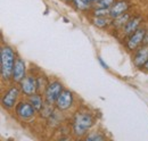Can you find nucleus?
I'll list each match as a JSON object with an SVG mask.
<instances>
[{
	"mask_svg": "<svg viewBox=\"0 0 148 141\" xmlns=\"http://www.w3.org/2000/svg\"><path fill=\"white\" fill-rule=\"evenodd\" d=\"M95 125V117L88 110H79L72 121V134L75 138H84Z\"/></svg>",
	"mask_w": 148,
	"mask_h": 141,
	"instance_id": "1",
	"label": "nucleus"
},
{
	"mask_svg": "<svg viewBox=\"0 0 148 141\" xmlns=\"http://www.w3.org/2000/svg\"><path fill=\"white\" fill-rule=\"evenodd\" d=\"M17 55L15 50L8 46L3 44L0 50V74L2 81H12V75H13V70L14 65L16 62Z\"/></svg>",
	"mask_w": 148,
	"mask_h": 141,
	"instance_id": "2",
	"label": "nucleus"
},
{
	"mask_svg": "<svg viewBox=\"0 0 148 141\" xmlns=\"http://www.w3.org/2000/svg\"><path fill=\"white\" fill-rule=\"evenodd\" d=\"M21 94H22V91H21L19 86L17 83H13L2 93V97H1L2 108L6 109V110H13L18 103Z\"/></svg>",
	"mask_w": 148,
	"mask_h": 141,
	"instance_id": "3",
	"label": "nucleus"
},
{
	"mask_svg": "<svg viewBox=\"0 0 148 141\" xmlns=\"http://www.w3.org/2000/svg\"><path fill=\"white\" fill-rule=\"evenodd\" d=\"M14 113H15L16 117H18L21 121H30L36 116L38 112L36 110V108L30 104L29 100H21L14 108Z\"/></svg>",
	"mask_w": 148,
	"mask_h": 141,
	"instance_id": "4",
	"label": "nucleus"
},
{
	"mask_svg": "<svg viewBox=\"0 0 148 141\" xmlns=\"http://www.w3.org/2000/svg\"><path fill=\"white\" fill-rule=\"evenodd\" d=\"M63 90H64V86L62 84V82H59L57 80L50 81L45 90V92H43V97H45L46 103L49 105H55L56 100L58 99V97Z\"/></svg>",
	"mask_w": 148,
	"mask_h": 141,
	"instance_id": "5",
	"label": "nucleus"
},
{
	"mask_svg": "<svg viewBox=\"0 0 148 141\" xmlns=\"http://www.w3.org/2000/svg\"><path fill=\"white\" fill-rule=\"evenodd\" d=\"M146 29L144 27H139L136 32H133L131 35L128 36L127 41H125V47L129 51L134 53L140 46L144 44V40H145V35H146Z\"/></svg>",
	"mask_w": 148,
	"mask_h": 141,
	"instance_id": "6",
	"label": "nucleus"
},
{
	"mask_svg": "<svg viewBox=\"0 0 148 141\" xmlns=\"http://www.w3.org/2000/svg\"><path fill=\"white\" fill-rule=\"evenodd\" d=\"M74 104V94L69 89H64L55 103V108L58 112L69 110Z\"/></svg>",
	"mask_w": 148,
	"mask_h": 141,
	"instance_id": "7",
	"label": "nucleus"
},
{
	"mask_svg": "<svg viewBox=\"0 0 148 141\" xmlns=\"http://www.w3.org/2000/svg\"><path fill=\"white\" fill-rule=\"evenodd\" d=\"M22 94L29 97L31 94H34L38 92L37 75L33 74H26V76L18 83Z\"/></svg>",
	"mask_w": 148,
	"mask_h": 141,
	"instance_id": "8",
	"label": "nucleus"
},
{
	"mask_svg": "<svg viewBox=\"0 0 148 141\" xmlns=\"http://www.w3.org/2000/svg\"><path fill=\"white\" fill-rule=\"evenodd\" d=\"M25 76H26V63L22 57L17 56L15 65H14V70H13L12 82L18 84Z\"/></svg>",
	"mask_w": 148,
	"mask_h": 141,
	"instance_id": "9",
	"label": "nucleus"
},
{
	"mask_svg": "<svg viewBox=\"0 0 148 141\" xmlns=\"http://www.w3.org/2000/svg\"><path fill=\"white\" fill-rule=\"evenodd\" d=\"M148 60V44L140 46L133 53V64L137 68H144Z\"/></svg>",
	"mask_w": 148,
	"mask_h": 141,
	"instance_id": "10",
	"label": "nucleus"
},
{
	"mask_svg": "<svg viewBox=\"0 0 148 141\" xmlns=\"http://www.w3.org/2000/svg\"><path fill=\"white\" fill-rule=\"evenodd\" d=\"M129 8H130V2L128 0H116V1L113 3V6L110 8V9H111L110 16H111L112 18L121 16V15L125 14V13L129 10Z\"/></svg>",
	"mask_w": 148,
	"mask_h": 141,
	"instance_id": "11",
	"label": "nucleus"
},
{
	"mask_svg": "<svg viewBox=\"0 0 148 141\" xmlns=\"http://www.w3.org/2000/svg\"><path fill=\"white\" fill-rule=\"evenodd\" d=\"M143 18L140 16H133L130 17V19L127 22V24L123 26V34L125 36H129L133 32H136L139 27H140V23H141Z\"/></svg>",
	"mask_w": 148,
	"mask_h": 141,
	"instance_id": "12",
	"label": "nucleus"
},
{
	"mask_svg": "<svg viewBox=\"0 0 148 141\" xmlns=\"http://www.w3.org/2000/svg\"><path fill=\"white\" fill-rule=\"evenodd\" d=\"M27 100L30 101L31 105L36 108V110H37L38 113L43 108V106L46 105L45 97H43V94L40 93V92H37V93H34V94L29 96V97H27Z\"/></svg>",
	"mask_w": 148,
	"mask_h": 141,
	"instance_id": "13",
	"label": "nucleus"
},
{
	"mask_svg": "<svg viewBox=\"0 0 148 141\" xmlns=\"http://www.w3.org/2000/svg\"><path fill=\"white\" fill-rule=\"evenodd\" d=\"M130 17H131V15L127 12L125 14H123V15H121V16H117V17H115V18H112L111 25L113 26V27H116V29H120V27H122V29H123V26L127 24V22L130 19Z\"/></svg>",
	"mask_w": 148,
	"mask_h": 141,
	"instance_id": "14",
	"label": "nucleus"
},
{
	"mask_svg": "<svg viewBox=\"0 0 148 141\" xmlns=\"http://www.w3.org/2000/svg\"><path fill=\"white\" fill-rule=\"evenodd\" d=\"M92 24L99 29H106L112 24V17H92Z\"/></svg>",
	"mask_w": 148,
	"mask_h": 141,
	"instance_id": "15",
	"label": "nucleus"
},
{
	"mask_svg": "<svg viewBox=\"0 0 148 141\" xmlns=\"http://www.w3.org/2000/svg\"><path fill=\"white\" fill-rule=\"evenodd\" d=\"M49 79L43 74V73H40L39 75H37V83H38V92L42 93L45 92V90L47 88V86L49 84Z\"/></svg>",
	"mask_w": 148,
	"mask_h": 141,
	"instance_id": "16",
	"label": "nucleus"
},
{
	"mask_svg": "<svg viewBox=\"0 0 148 141\" xmlns=\"http://www.w3.org/2000/svg\"><path fill=\"white\" fill-rule=\"evenodd\" d=\"M72 2H73L74 7L77 10H81V12H88L92 7V5L89 3V2H87L86 0H73Z\"/></svg>",
	"mask_w": 148,
	"mask_h": 141,
	"instance_id": "17",
	"label": "nucleus"
},
{
	"mask_svg": "<svg viewBox=\"0 0 148 141\" xmlns=\"http://www.w3.org/2000/svg\"><path fill=\"white\" fill-rule=\"evenodd\" d=\"M91 13H92L93 17H108L110 14H111V9L110 8H100V7H97L96 9H93Z\"/></svg>",
	"mask_w": 148,
	"mask_h": 141,
	"instance_id": "18",
	"label": "nucleus"
},
{
	"mask_svg": "<svg viewBox=\"0 0 148 141\" xmlns=\"http://www.w3.org/2000/svg\"><path fill=\"white\" fill-rule=\"evenodd\" d=\"M106 137L101 134L100 132H91L90 134H87L84 137V140L87 141H104Z\"/></svg>",
	"mask_w": 148,
	"mask_h": 141,
	"instance_id": "19",
	"label": "nucleus"
},
{
	"mask_svg": "<svg viewBox=\"0 0 148 141\" xmlns=\"http://www.w3.org/2000/svg\"><path fill=\"white\" fill-rule=\"evenodd\" d=\"M115 1L116 0H99L96 3V6L97 7H100V8H111Z\"/></svg>",
	"mask_w": 148,
	"mask_h": 141,
	"instance_id": "20",
	"label": "nucleus"
},
{
	"mask_svg": "<svg viewBox=\"0 0 148 141\" xmlns=\"http://www.w3.org/2000/svg\"><path fill=\"white\" fill-rule=\"evenodd\" d=\"M98 62H99V64L103 66V68H105V70H110V66H108V65H107V64L104 62V59H103L100 56L98 57Z\"/></svg>",
	"mask_w": 148,
	"mask_h": 141,
	"instance_id": "21",
	"label": "nucleus"
},
{
	"mask_svg": "<svg viewBox=\"0 0 148 141\" xmlns=\"http://www.w3.org/2000/svg\"><path fill=\"white\" fill-rule=\"evenodd\" d=\"M144 43L148 44V30L146 31V35H145V40H144Z\"/></svg>",
	"mask_w": 148,
	"mask_h": 141,
	"instance_id": "22",
	"label": "nucleus"
},
{
	"mask_svg": "<svg viewBox=\"0 0 148 141\" xmlns=\"http://www.w3.org/2000/svg\"><path fill=\"white\" fill-rule=\"evenodd\" d=\"M144 68H145V70L148 72V60H147V63H146V65H145V67H144Z\"/></svg>",
	"mask_w": 148,
	"mask_h": 141,
	"instance_id": "23",
	"label": "nucleus"
},
{
	"mask_svg": "<svg viewBox=\"0 0 148 141\" xmlns=\"http://www.w3.org/2000/svg\"><path fill=\"white\" fill-rule=\"evenodd\" d=\"M86 1H87V2H89V3H91V5L93 3V0H86Z\"/></svg>",
	"mask_w": 148,
	"mask_h": 141,
	"instance_id": "24",
	"label": "nucleus"
},
{
	"mask_svg": "<svg viewBox=\"0 0 148 141\" xmlns=\"http://www.w3.org/2000/svg\"><path fill=\"white\" fill-rule=\"evenodd\" d=\"M98 1H99V0H93V3H95V5H96V3H97V2H98Z\"/></svg>",
	"mask_w": 148,
	"mask_h": 141,
	"instance_id": "25",
	"label": "nucleus"
},
{
	"mask_svg": "<svg viewBox=\"0 0 148 141\" xmlns=\"http://www.w3.org/2000/svg\"><path fill=\"white\" fill-rule=\"evenodd\" d=\"M64 1H67V2H72L73 0H64Z\"/></svg>",
	"mask_w": 148,
	"mask_h": 141,
	"instance_id": "26",
	"label": "nucleus"
}]
</instances>
